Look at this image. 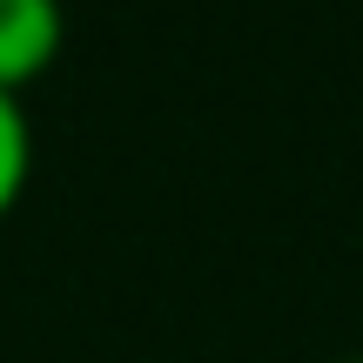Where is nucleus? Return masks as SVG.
<instances>
[{"label": "nucleus", "mask_w": 363, "mask_h": 363, "mask_svg": "<svg viewBox=\"0 0 363 363\" xmlns=\"http://www.w3.org/2000/svg\"><path fill=\"white\" fill-rule=\"evenodd\" d=\"M67 40V7L61 0H0V88L21 94L54 67Z\"/></svg>", "instance_id": "1"}, {"label": "nucleus", "mask_w": 363, "mask_h": 363, "mask_svg": "<svg viewBox=\"0 0 363 363\" xmlns=\"http://www.w3.org/2000/svg\"><path fill=\"white\" fill-rule=\"evenodd\" d=\"M27 169H34V128H27L21 94H7V88H0V216L21 202Z\"/></svg>", "instance_id": "2"}, {"label": "nucleus", "mask_w": 363, "mask_h": 363, "mask_svg": "<svg viewBox=\"0 0 363 363\" xmlns=\"http://www.w3.org/2000/svg\"><path fill=\"white\" fill-rule=\"evenodd\" d=\"M337 363H363V357H337Z\"/></svg>", "instance_id": "3"}]
</instances>
